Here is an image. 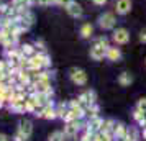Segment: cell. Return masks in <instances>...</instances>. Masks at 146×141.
I'll list each match as a JSON object with an SVG mask.
<instances>
[{
    "label": "cell",
    "mask_w": 146,
    "mask_h": 141,
    "mask_svg": "<svg viewBox=\"0 0 146 141\" xmlns=\"http://www.w3.org/2000/svg\"><path fill=\"white\" fill-rule=\"evenodd\" d=\"M80 128H84V123L80 120H72V121H67L66 126H64V136H76V134L80 131Z\"/></svg>",
    "instance_id": "2"
},
{
    "label": "cell",
    "mask_w": 146,
    "mask_h": 141,
    "mask_svg": "<svg viewBox=\"0 0 146 141\" xmlns=\"http://www.w3.org/2000/svg\"><path fill=\"white\" fill-rule=\"evenodd\" d=\"M49 141H64V133L62 131H54L49 136Z\"/></svg>",
    "instance_id": "23"
},
{
    "label": "cell",
    "mask_w": 146,
    "mask_h": 141,
    "mask_svg": "<svg viewBox=\"0 0 146 141\" xmlns=\"http://www.w3.org/2000/svg\"><path fill=\"white\" fill-rule=\"evenodd\" d=\"M8 77V72H5V71H0V82H5Z\"/></svg>",
    "instance_id": "29"
},
{
    "label": "cell",
    "mask_w": 146,
    "mask_h": 141,
    "mask_svg": "<svg viewBox=\"0 0 146 141\" xmlns=\"http://www.w3.org/2000/svg\"><path fill=\"white\" fill-rule=\"evenodd\" d=\"M77 100L80 102V105L84 108H87L89 105H94V103H95L97 97H95V92H94V90H86V92H82V94L79 95Z\"/></svg>",
    "instance_id": "5"
},
{
    "label": "cell",
    "mask_w": 146,
    "mask_h": 141,
    "mask_svg": "<svg viewBox=\"0 0 146 141\" xmlns=\"http://www.w3.org/2000/svg\"><path fill=\"white\" fill-rule=\"evenodd\" d=\"M139 136H138V130L135 126H130L128 128V133H126V138L123 141H138Z\"/></svg>",
    "instance_id": "20"
},
{
    "label": "cell",
    "mask_w": 146,
    "mask_h": 141,
    "mask_svg": "<svg viewBox=\"0 0 146 141\" xmlns=\"http://www.w3.org/2000/svg\"><path fill=\"white\" fill-rule=\"evenodd\" d=\"M94 33V26L90 23H84L82 28H80V34H82V38H90Z\"/></svg>",
    "instance_id": "21"
},
{
    "label": "cell",
    "mask_w": 146,
    "mask_h": 141,
    "mask_svg": "<svg viewBox=\"0 0 146 141\" xmlns=\"http://www.w3.org/2000/svg\"><path fill=\"white\" fill-rule=\"evenodd\" d=\"M126 133H128V126H125L123 123H117L115 121V125H113V130H112V134L115 141H123L126 138Z\"/></svg>",
    "instance_id": "6"
},
{
    "label": "cell",
    "mask_w": 146,
    "mask_h": 141,
    "mask_svg": "<svg viewBox=\"0 0 146 141\" xmlns=\"http://www.w3.org/2000/svg\"><path fill=\"white\" fill-rule=\"evenodd\" d=\"M0 141H7V136L5 134H0Z\"/></svg>",
    "instance_id": "32"
},
{
    "label": "cell",
    "mask_w": 146,
    "mask_h": 141,
    "mask_svg": "<svg viewBox=\"0 0 146 141\" xmlns=\"http://www.w3.org/2000/svg\"><path fill=\"white\" fill-rule=\"evenodd\" d=\"M36 115H38V117H43V118H46V120H53V118L58 117V113H56V107H53V103L44 105V107L41 108Z\"/></svg>",
    "instance_id": "9"
},
{
    "label": "cell",
    "mask_w": 146,
    "mask_h": 141,
    "mask_svg": "<svg viewBox=\"0 0 146 141\" xmlns=\"http://www.w3.org/2000/svg\"><path fill=\"white\" fill-rule=\"evenodd\" d=\"M69 77H71V81H72L74 84H77V85H86L87 84V74H86V71H82V69L72 67V69L69 71Z\"/></svg>",
    "instance_id": "1"
},
{
    "label": "cell",
    "mask_w": 146,
    "mask_h": 141,
    "mask_svg": "<svg viewBox=\"0 0 146 141\" xmlns=\"http://www.w3.org/2000/svg\"><path fill=\"white\" fill-rule=\"evenodd\" d=\"M35 46H36V49H38V51H40V53H46V46H44V43H43V41H36V43H35Z\"/></svg>",
    "instance_id": "26"
},
{
    "label": "cell",
    "mask_w": 146,
    "mask_h": 141,
    "mask_svg": "<svg viewBox=\"0 0 146 141\" xmlns=\"http://www.w3.org/2000/svg\"><path fill=\"white\" fill-rule=\"evenodd\" d=\"M72 0H56V5H61V7H66L67 3H71Z\"/></svg>",
    "instance_id": "28"
},
{
    "label": "cell",
    "mask_w": 146,
    "mask_h": 141,
    "mask_svg": "<svg viewBox=\"0 0 146 141\" xmlns=\"http://www.w3.org/2000/svg\"><path fill=\"white\" fill-rule=\"evenodd\" d=\"M8 34L5 33V31H3V30H0V44H2V43H3V41H5V38H7Z\"/></svg>",
    "instance_id": "30"
},
{
    "label": "cell",
    "mask_w": 146,
    "mask_h": 141,
    "mask_svg": "<svg viewBox=\"0 0 146 141\" xmlns=\"http://www.w3.org/2000/svg\"><path fill=\"white\" fill-rule=\"evenodd\" d=\"M99 26L104 30H112L115 26V15L110 12H105L99 17Z\"/></svg>",
    "instance_id": "4"
},
{
    "label": "cell",
    "mask_w": 146,
    "mask_h": 141,
    "mask_svg": "<svg viewBox=\"0 0 146 141\" xmlns=\"http://www.w3.org/2000/svg\"><path fill=\"white\" fill-rule=\"evenodd\" d=\"M113 125H115V121L113 120H104L102 121V126H100V133H112L113 130Z\"/></svg>",
    "instance_id": "18"
},
{
    "label": "cell",
    "mask_w": 146,
    "mask_h": 141,
    "mask_svg": "<svg viewBox=\"0 0 146 141\" xmlns=\"http://www.w3.org/2000/svg\"><path fill=\"white\" fill-rule=\"evenodd\" d=\"M67 110H69V108H67L64 103H61V105H58V107H56V113H58V117H59V118H62V120H64V117L67 115Z\"/></svg>",
    "instance_id": "22"
},
{
    "label": "cell",
    "mask_w": 146,
    "mask_h": 141,
    "mask_svg": "<svg viewBox=\"0 0 146 141\" xmlns=\"http://www.w3.org/2000/svg\"><path fill=\"white\" fill-rule=\"evenodd\" d=\"M133 120L136 121L139 126H146V113L139 112L138 108H135V112H133Z\"/></svg>",
    "instance_id": "14"
},
{
    "label": "cell",
    "mask_w": 146,
    "mask_h": 141,
    "mask_svg": "<svg viewBox=\"0 0 146 141\" xmlns=\"http://www.w3.org/2000/svg\"><path fill=\"white\" fill-rule=\"evenodd\" d=\"M33 90L36 94H51L53 95V89H51V82L49 79H44V81H33Z\"/></svg>",
    "instance_id": "3"
},
{
    "label": "cell",
    "mask_w": 146,
    "mask_h": 141,
    "mask_svg": "<svg viewBox=\"0 0 146 141\" xmlns=\"http://www.w3.org/2000/svg\"><path fill=\"white\" fill-rule=\"evenodd\" d=\"M20 51L23 53V56H27V58H31L33 54H36V48H35V44H21L20 46Z\"/></svg>",
    "instance_id": "16"
},
{
    "label": "cell",
    "mask_w": 146,
    "mask_h": 141,
    "mask_svg": "<svg viewBox=\"0 0 146 141\" xmlns=\"http://www.w3.org/2000/svg\"><path fill=\"white\" fill-rule=\"evenodd\" d=\"M94 141H115L112 133H95L94 134Z\"/></svg>",
    "instance_id": "19"
},
{
    "label": "cell",
    "mask_w": 146,
    "mask_h": 141,
    "mask_svg": "<svg viewBox=\"0 0 146 141\" xmlns=\"http://www.w3.org/2000/svg\"><path fill=\"white\" fill-rule=\"evenodd\" d=\"M36 3L41 7H48V5H56V0H36Z\"/></svg>",
    "instance_id": "24"
},
{
    "label": "cell",
    "mask_w": 146,
    "mask_h": 141,
    "mask_svg": "<svg viewBox=\"0 0 146 141\" xmlns=\"http://www.w3.org/2000/svg\"><path fill=\"white\" fill-rule=\"evenodd\" d=\"M120 58H121V51H120V48H117V46H108L107 48V59L108 61L117 62V61H120Z\"/></svg>",
    "instance_id": "12"
},
{
    "label": "cell",
    "mask_w": 146,
    "mask_h": 141,
    "mask_svg": "<svg viewBox=\"0 0 146 141\" xmlns=\"http://www.w3.org/2000/svg\"><path fill=\"white\" fill-rule=\"evenodd\" d=\"M64 8H66V12L71 15L72 18H80V17H82V7H80L77 2H74V0L71 3H67Z\"/></svg>",
    "instance_id": "10"
},
{
    "label": "cell",
    "mask_w": 146,
    "mask_h": 141,
    "mask_svg": "<svg viewBox=\"0 0 146 141\" xmlns=\"http://www.w3.org/2000/svg\"><path fill=\"white\" fill-rule=\"evenodd\" d=\"M31 131H33V126H31V121L30 120H23L20 121V128H18V133H21L25 138H30L31 136Z\"/></svg>",
    "instance_id": "13"
},
{
    "label": "cell",
    "mask_w": 146,
    "mask_h": 141,
    "mask_svg": "<svg viewBox=\"0 0 146 141\" xmlns=\"http://www.w3.org/2000/svg\"><path fill=\"white\" fill-rule=\"evenodd\" d=\"M136 108H138L139 112L146 113V99H139V102H138V105H136Z\"/></svg>",
    "instance_id": "25"
},
{
    "label": "cell",
    "mask_w": 146,
    "mask_h": 141,
    "mask_svg": "<svg viewBox=\"0 0 146 141\" xmlns=\"http://www.w3.org/2000/svg\"><path fill=\"white\" fill-rule=\"evenodd\" d=\"M115 10H117L118 15H126L131 10V0H117Z\"/></svg>",
    "instance_id": "11"
},
{
    "label": "cell",
    "mask_w": 146,
    "mask_h": 141,
    "mask_svg": "<svg viewBox=\"0 0 146 141\" xmlns=\"http://www.w3.org/2000/svg\"><path fill=\"white\" fill-rule=\"evenodd\" d=\"M139 41L146 44V28H143V30L139 31Z\"/></svg>",
    "instance_id": "27"
},
{
    "label": "cell",
    "mask_w": 146,
    "mask_h": 141,
    "mask_svg": "<svg viewBox=\"0 0 146 141\" xmlns=\"http://www.w3.org/2000/svg\"><path fill=\"white\" fill-rule=\"evenodd\" d=\"M33 3H36V0H12V5L17 7L18 10L20 8H30Z\"/></svg>",
    "instance_id": "15"
},
{
    "label": "cell",
    "mask_w": 146,
    "mask_h": 141,
    "mask_svg": "<svg viewBox=\"0 0 146 141\" xmlns=\"http://www.w3.org/2000/svg\"><path fill=\"white\" fill-rule=\"evenodd\" d=\"M90 58L94 61H104V58H107V48L95 43L92 48H90Z\"/></svg>",
    "instance_id": "7"
},
{
    "label": "cell",
    "mask_w": 146,
    "mask_h": 141,
    "mask_svg": "<svg viewBox=\"0 0 146 141\" xmlns=\"http://www.w3.org/2000/svg\"><path fill=\"white\" fill-rule=\"evenodd\" d=\"M94 3H95V5H99V7H102V5H105L107 3V0H92Z\"/></svg>",
    "instance_id": "31"
},
{
    "label": "cell",
    "mask_w": 146,
    "mask_h": 141,
    "mask_svg": "<svg viewBox=\"0 0 146 141\" xmlns=\"http://www.w3.org/2000/svg\"><path fill=\"white\" fill-rule=\"evenodd\" d=\"M112 38L117 44H126L128 40H130V34H128V31H126L125 28H117V30L113 31Z\"/></svg>",
    "instance_id": "8"
},
{
    "label": "cell",
    "mask_w": 146,
    "mask_h": 141,
    "mask_svg": "<svg viewBox=\"0 0 146 141\" xmlns=\"http://www.w3.org/2000/svg\"><path fill=\"white\" fill-rule=\"evenodd\" d=\"M118 82H120V85H130L133 82V75L130 74V72H121L120 74V77H118Z\"/></svg>",
    "instance_id": "17"
}]
</instances>
